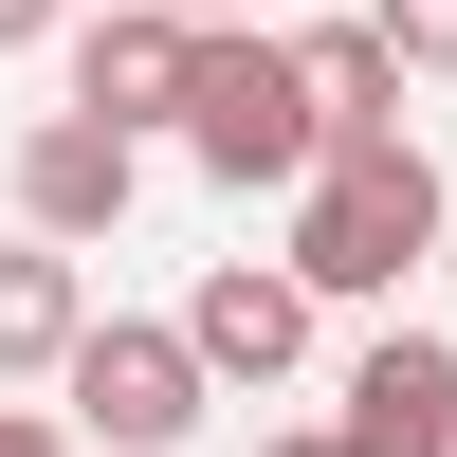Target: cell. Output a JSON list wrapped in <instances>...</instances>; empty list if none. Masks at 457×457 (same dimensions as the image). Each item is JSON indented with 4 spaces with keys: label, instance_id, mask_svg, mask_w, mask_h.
<instances>
[{
    "label": "cell",
    "instance_id": "3957f363",
    "mask_svg": "<svg viewBox=\"0 0 457 457\" xmlns=\"http://www.w3.org/2000/svg\"><path fill=\"white\" fill-rule=\"evenodd\" d=\"M55 403H73V439H110V457H183L202 439V348H183V312L146 329V312H92L73 329V366H55Z\"/></svg>",
    "mask_w": 457,
    "mask_h": 457
},
{
    "label": "cell",
    "instance_id": "52a82bcc",
    "mask_svg": "<svg viewBox=\"0 0 457 457\" xmlns=\"http://www.w3.org/2000/svg\"><path fill=\"white\" fill-rule=\"evenodd\" d=\"M329 439L348 457H439L457 439V348L439 329H385V348L348 366V403H329Z\"/></svg>",
    "mask_w": 457,
    "mask_h": 457
},
{
    "label": "cell",
    "instance_id": "8fae6325",
    "mask_svg": "<svg viewBox=\"0 0 457 457\" xmlns=\"http://www.w3.org/2000/svg\"><path fill=\"white\" fill-rule=\"evenodd\" d=\"M0 457H92L73 421H37V403H0Z\"/></svg>",
    "mask_w": 457,
    "mask_h": 457
},
{
    "label": "cell",
    "instance_id": "8992f818",
    "mask_svg": "<svg viewBox=\"0 0 457 457\" xmlns=\"http://www.w3.org/2000/svg\"><path fill=\"white\" fill-rule=\"evenodd\" d=\"M183 73H202V19H165V0H110V19H73V110L92 129H183Z\"/></svg>",
    "mask_w": 457,
    "mask_h": 457
},
{
    "label": "cell",
    "instance_id": "30bf717a",
    "mask_svg": "<svg viewBox=\"0 0 457 457\" xmlns=\"http://www.w3.org/2000/svg\"><path fill=\"white\" fill-rule=\"evenodd\" d=\"M366 37H385L403 73H457V0H366Z\"/></svg>",
    "mask_w": 457,
    "mask_h": 457
},
{
    "label": "cell",
    "instance_id": "7a4b0ae2",
    "mask_svg": "<svg viewBox=\"0 0 457 457\" xmlns=\"http://www.w3.org/2000/svg\"><path fill=\"white\" fill-rule=\"evenodd\" d=\"M312 146H329V129H312L293 37H275V19H202V73H183V165L256 202V183H312Z\"/></svg>",
    "mask_w": 457,
    "mask_h": 457
},
{
    "label": "cell",
    "instance_id": "9a60e30c",
    "mask_svg": "<svg viewBox=\"0 0 457 457\" xmlns=\"http://www.w3.org/2000/svg\"><path fill=\"white\" fill-rule=\"evenodd\" d=\"M439 457H457V439H439Z\"/></svg>",
    "mask_w": 457,
    "mask_h": 457
},
{
    "label": "cell",
    "instance_id": "5bb4252c",
    "mask_svg": "<svg viewBox=\"0 0 457 457\" xmlns=\"http://www.w3.org/2000/svg\"><path fill=\"white\" fill-rule=\"evenodd\" d=\"M256 457H348V439H329V421H293V439H256Z\"/></svg>",
    "mask_w": 457,
    "mask_h": 457
},
{
    "label": "cell",
    "instance_id": "5b68a950",
    "mask_svg": "<svg viewBox=\"0 0 457 457\" xmlns=\"http://www.w3.org/2000/svg\"><path fill=\"white\" fill-rule=\"evenodd\" d=\"M183 348H202V385H293L312 366V275L293 256H220L183 293Z\"/></svg>",
    "mask_w": 457,
    "mask_h": 457
},
{
    "label": "cell",
    "instance_id": "7c38bea8",
    "mask_svg": "<svg viewBox=\"0 0 457 457\" xmlns=\"http://www.w3.org/2000/svg\"><path fill=\"white\" fill-rule=\"evenodd\" d=\"M73 19V0H0V55H37V37H55Z\"/></svg>",
    "mask_w": 457,
    "mask_h": 457
},
{
    "label": "cell",
    "instance_id": "277c9868",
    "mask_svg": "<svg viewBox=\"0 0 457 457\" xmlns=\"http://www.w3.org/2000/svg\"><path fill=\"white\" fill-rule=\"evenodd\" d=\"M0 183H19V238H73V256H92V238H129V202H146V146H129V129H92V110H37Z\"/></svg>",
    "mask_w": 457,
    "mask_h": 457
},
{
    "label": "cell",
    "instance_id": "ba28073f",
    "mask_svg": "<svg viewBox=\"0 0 457 457\" xmlns=\"http://www.w3.org/2000/svg\"><path fill=\"white\" fill-rule=\"evenodd\" d=\"M73 329H92V275H73V238H0V385H55Z\"/></svg>",
    "mask_w": 457,
    "mask_h": 457
},
{
    "label": "cell",
    "instance_id": "4fadbf2b",
    "mask_svg": "<svg viewBox=\"0 0 457 457\" xmlns=\"http://www.w3.org/2000/svg\"><path fill=\"white\" fill-rule=\"evenodd\" d=\"M165 19H293V0H165Z\"/></svg>",
    "mask_w": 457,
    "mask_h": 457
},
{
    "label": "cell",
    "instance_id": "6da1fadb",
    "mask_svg": "<svg viewBox=\"0 0 457 457\" xmlns=\"http://www.w3.org/2000/svg\"><path fill=\"white\" fill-rule=\"evenodd\" d=\"M421 256H439V165H421V129L312 146V183H293V275H312V312H329V293H403Z\"/></svg>",
    "mask_w": 457,
    "mask_h": 457
},
{
    "label": "cell",
    "instance_id": "9c48e42d",
    "mask_svg": "<svg viewBox=\"0 0 457 457\" xmlns=\"http://www.w3.org/2000/svg\"><path fill=\"white\" fill-rule=\"evenodd\" d=\"M293 73H312V129H329V146L403 129V55H385L366 19H312V37H293Z\"/></svg>",
    "mask_w": 457,
    "mask_h": 457
}]
</instances>
